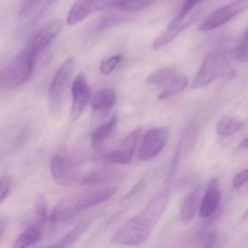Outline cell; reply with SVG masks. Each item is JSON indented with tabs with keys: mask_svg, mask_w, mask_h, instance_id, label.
<instances>
[{
	"mask_svg": "<svg viewBox=\"0 0 248 248\" xmlns=\"http://www.w3.org/2000/svg\"><path fill=\"white\" fill-rule=\"evenodd\" d=\"M147 83L161 87L157 98L164 100L182 93L188 84L186 76L172 68H162L156 70L147 77Z\"/></svg>",
	"mask_w": 248,
	"mask_h": 248,
	"instance_id": "obj_4",
	"label": "cell"
},
{
	"mask_svg": "<svg viewBox=\"0 0 248 248\" xmlns=\"http://www.w3.org/2000/svg\"><path fill=\"white\" fill-rule=\"evenodd\" d=\"M248 182V169L240 172L234 177L233 181V186L234 189H240Z\"/></svg>",
	"mask_w": 248,
	"mask_h": 248,
	"instance_id": "obj_30",
	"label": "cell"
},
{
	"mask_svg": "<svg viewBox=\"0 0 248 248\" xmlns=\"http://www.w3.org/2000/svg\"><path fill=\"white\" fill-rule=\"evenodd\" d=\"M117 101L116 92L112 88H103L99 90L92 100V106L96 112L110 111Z\"/></svg>",
	"mask_w": 248,
	"mask_h": 248,
	"instance_id": "obj_18",
	"label": "cell"
},
{
	"mask_svg": "<svg viewBox=\"0 0 248 248\" xmlns=\"http://www.w3.org/2000/svg\"><path fill=\"white\" fill-rule=\"evenodd\" d=\"M248 9V0H234L210 15L200 26L199 29L202 32H208L218 29Z\"/></svg>",
	"mask_w": 248,
	"mask_h": 248,
	"instance_id": "obj_8",
	"label": "cell"
},
{
	"mask_svg": "<svg viewBox=\"0 0 248 248\" xmlns=\"http://www.w3.org/2000/svg\"><path fill=\"white\" fill-rule=\"evenodd\" d=\"M155 1V0H110V7L132 13L147 8Z\"/></svg>",
	"mask_w": 248,
	"mask_h": 248,
	"instance_id": "obj_23",
	"label": "cell"
},
{
	"mask_svg": "<svg viewBox=\"0 0 248 248\" xmlns=\"http://www.w3.org/2000/svg\"><path fill=\"white\" fill-rule=\"evenodd\" d=\"M91 219L86 218L80 221L68 234L52 246L55 248H69L75 244L91 226Z\"/></svg>",
	"mask_w": 248,
	"mask_h": 248,
	"instance_id": "obj_21",
	"label": "cell"
},
{
	"mask_svg": "<svg viewBox=\"0 0 248 248\" xmlns=\"http://www.w3.org/2000/svg\"><path fill=\"white\" fill-rule=\"evenodd\" d=\"M110 7V0H77L67 17V23L76 25L96 12Z\"/></svg>",
	"mask_w": 248,
	"mask_h": 248,
	"instance_id": "obj_13",
	"label": "cell"
},
{
	"mask_svg": "<svg viewBox=\"0 0 248 248\" xmlns=\"http://www.w3.org/2000/svg\"><path fill=\"white\" fill-rule=\"evenodd\" d=\"M42 226L33 222L26 227V230L17 237L13 248H24L33 246L38 243L42 236Z\"/></svg>",
	"mask_w": 248,
	"mask_h": 248,
	"instance_id": "obj_20",
	"label": "cell"
},
{
	"mask_svg": "<svg viewBox=\"0 0 248 248\" xmlns=\"http://www.w3.org/2000/svg\"><path fill=\"white\" fill-rule=\"evenodd\" d=\"M35 212H36V224L43 227L47 220V211H46V203L45 198H38L35 205Z\"/></svg>",
	"mask_w": 248,
	"mask_h": 248,
	"instance_id": "obj_25",
	"label": "cell"
},
{
	"mask_svg": "<svg viewBox=\"0 0 248 248\" xmlns=\"http://www.w3.org/2000/svg\"><path fill=\"white\" fill-rule=\"evenodd\" d=\"M244 124L234 116L227 115L222 116L217 124V132L221 136H230L240 132Z\"/></svg>",
	"mask_w": 248,
	"mask_h": 248,
	"instance_id": "obj_22",
	"label": "cell"
},
{
	"mask_svg": "<svg viewBox=\"0 0 248 248\" xmlns=\"http://www.w3.org/2000/svg\"><path fill=\"white\" fill-rule=\"evenodd\" d=\"M36 63L23 50L7 64L1 74V82L4 87L14 89L26 83L33 73Z\"/></svg>",
	"mask_w": 248,
	"mask_h": 248,
	"instance_id": "obj_5",
	"label": "cell"
},
{
	"mask_svg": "<svg viewBox=\"0 0 248 248\" xmlns=\"http://www.w3.org/2000/svg\"><path fill=\"white\" fill-rule=\"evenodd\" d=\"M217 234L214 231L204 233L201 237V241L203 244L204 247H214V245L217 243Z\"/></svg>",
	"mask_w": 248,
	"mask_h": 248,
	"instance_id": "obj_29",
	"label": "cell"
},
{
	"mask_svg": "<svg viewBox=\"0 0 248 248\" xmlns=\"http://www.w3.org/2000/svg\"><path fill=\"white\" fill-rule=\"evenodd\" d=\"M50 172L52 179L61 186L72 185L77 179L75 165L63 154H56L51 159Z\"/></svg>",
	"mask_w": 248,
	"mask_h": 248,
	"instance_id": "obj_12",
	"label": "cell"
},
{
	"mask_svg": "<svg viewBox=\"0 0 248 248\" xmlns=\"http://www.w3.org/2000/svg\"><path fill=\"white\" fill-rule=\"evenodd\" d=\"M43 0H26L24 4L22 6L21 10H20V15L22 16H27L36 7L41 1Z\"/></svg>",
	"mask_w": 248,
	"mask_h": 248,
	"instance_id": "obj_32",
	"label": "cell"
},
{
	"mask_svg": "<svg viewBox=\"0 0 248 248\" xmlns=\"http://www.w3.org/2000/svg\"><path fill=\"white\" fill-rule=\"evenodd\" d=\"M221 199V192L217 179L210 181L200 205V215L204 219L211 218L217 213Z\"/></svg>",
	"mask_w": 248,
	"mask_h": 248,
	"instance_id": "obj_15",
	"label": "cell"
},
{
	"mask_svg": "<svg viewBox=\"0 0 248 248\" xmlns=\"http://www.w3.org/2000/svg\"><path fill=\"white\" fill-rule=\"evenodd\" d=\"M116 173L109 170H98L89 173L81 179L80 183L82 185H99L108 183L116 179Z\"/></svg>",
	"mask_w": 248,
	"mask_h": 248,
	"instance_id": "obj_24",
	"label": "cell"
},
{
	"mask_svg": "<svg viewBox=\"0 0 248 248\" xmlns=\"http://www.w3.org/2000/svg\"><path fill=\"white\" fill-rule=\"evenodd\" d=\"M199 132V125L197 122H192L185 128L176 148V153L170 166V178L173 176L176 169L180 164L182 159L188 155L193 148Z\"/></svg>",
	"mask_w": 248,
	"mask_h": 248,
	"instance_id": "obj_14",
	"label": "cell"
},
{
	"mask_svg": "<svg viewBox=\"0 0 248 248\" xmlns=\"http://www.w3.org/2000/svg\"><path fill=\"white\" fill-rule=\"evenodd\" d=\"M117 188L98 192L71 195L62 198L55 205L49 217L51 225L66 222L77 217L84 210L103 203L114 195Z\"/></svg>",
	"mask_w": 248,
	"mask_h": 248,
	"instance_id": "obj_2",
	"label": "cell"
},
{
	"mask_svg": "<svg viewBox=\"0 0 248 248\" xmlns=\"http://www.w3.org/2000/svg\"><path fill=\"white\" fill-rule=\"evenodd\" d=\"M168 201V192L160 191L140 214L125 221L115 231L112 236V243L134 246L145 243L163 215Z\"/></svg>",
	"mask_w": 248,
	"mask_h": 248,
	"instance_id": "obj_1",
	"label": "cell"
},
{
	"mask_svg": "<svg viewBox=\"0 0 248 248\" xmlns=\"http://www.w3.org/2000/svg\"><path fill=\"white\" fill-rule=\"evenodd\" d=\"M190 22L191 19H186V17L182 19L178 16H176L169 23L166 30L155 39L153 44V49H161L169 45L184 29L189 26Z\"/></svg>",
	"mask_w": 248,
	"mask_h": 248,
	"instance_id": "obj_16",
	"label": "cell"
},
{
	"mask_svg": "<svg viewBox=\"0 0 248 248\" xmlns=\"http://www.w3.org/2000/svg\"><path fill=\"white\" fill-rule=\"evenodd\" d=\"M204 0H185V3L182 6V10L180 13L178 14V16L181 18L185 19L187 17L188 15L192 11L196 6H198L200 3L202 2Z\"/></svg>",
	"mask_w": 248,
	"mask_h": 248,
	"instance_id": "obj_28",
	"label": "cell"
},
{
	"mask_svg": "<svg viewBox=\"0 0 248 248\" xmlns=\"http://www.w3.org/2000/svg\"><path fill=\"white\" fill-rule=\"evenodd\" d=\"M201 187H197L189 193L181 209L180 218L184 224H189L195 218L199 205Z\"/></svg>",
	"mask_w": 248,
	"mask_h": 248,
	"instance_id": "obj_19",
	"label": "cell"
},
{
	"mask_svg": "<svg viewBox=\"0 0 248 248\" xmlns=\"http://www.w3.org/2000/svg\"><path fill=\"white\" fill-rule=\"evenodd\" d=\"M140 135V129H136L130 132L117 148L105 154V161L110 164L125 165L131 163Z\"/></svg>",
	"mask_w": 248,
	"mask_h": 248,
	"instance_id": "obj_11",
	"label": "cell"
},
{
	"mask_svg": "<svg viewBox=\"0 0 248 248\" xmlns=\"http://www.w3.org/2000/svg\"><path fill=\"white\" fill-rule=\"evenodd\" d=\"M72 106L71 111V119L77 120L82 115L84 109L91 98V89L89 85L87 77L84 73L77 76L72 83Z\"/></svg>",
	"mask_w": 248,
	"mask_h": 248,
	"instance_id": "obj_10",
	"label": "cell"
},
{
	"mask_svg": "<svg viewBox=\"0 0 248 248\" xmlns=\"http://www.w3.org/2000/svg\"><path fill=\"white\" fill-rule=\"evenodd\" d=\"M75 68V58L71 57L60 66L51 82L49 88V104L51 112L55 115L60 113L63 106Z\"/></svg>",
	"mask_w": 248,
	"mask_h": 248,
	"instance_id": "obj_3",
	"label": "cell"
},
{
	"mask_svg": "<svg viewBox=\"0 0 248 248\" xmlns=\"http://www.w3.org/2000/svg\"><path fill=\"white\" fill-rule=\"evenodd\" d=\"M233 58L242 64H248V39H243L233 50Z\"/></svg>",
	"mask_w": 248,
	"mask_h": 248,
	"instance_id": "obj_27",
	"label": "cell"
},
{
	"mask_svg": "<svg viewBox=\"0 0 248 248\" xmlns=\"http://www.w3.org/2000/svg\"><path fill=\"white\" fill-rule=\"evenodd\" d=\"M62 28V20H55L42 28L31 39L24 50L27 51L35 62H37L46 47L59 34Z\"/></svg>",
	"mask_w": 248,
	"mask_h": 248,
	"instance_id": "obj_9",
	"label": "cell"
},
{
	"mask_svg": "<svg viewBox=\"0 0 248 248\" xmlns=\"http://www.w3.org/2000/svg\"><path fill=\"white\" fill-rule=\"evenodd\" d=\"M118 118L116 115L112 116L108 122L97 127L91 138V144L96 150L100 149L111 138L117 127Z\"/></svg>",
	"mask_w": 248,
	"mask_h": 248,
	"instance_id": "obj_17",
	"label": "cell"
},
{
	"mask_svg": "<svg viewBox=\"0 0 248 248\" xmlns=\"http://www.w3.org/2000/svg\"><path fill=\"white\" fill-rule=\"evenodd\" d=\"M169 131L165 127L150 130L144 135L137 152V159L147 161L158 155L166 147Z\"/></svg>",
	"mask_w": 248,
	"mask_h": 248,
	"instance_id": "obj_7",
	"label": "cell"
},
{
	"mask_svg": "<svg viewBox=\"0 0 248 248\" xmlns=\"http://www.w3.org/2000/svg\"><path fill=\"white\" fill-rule=\"evenodd\" d=\"M49 1H55V0H49Z\"/></svg>",
	"mask_w": 248,
	"mask_h": 248,
	"instance_id": "obj_36",
	"label": "cell"
},
{
	"mask_svg": "<svg viewBox=\"0 0 248 248\" xmlns=\"http://www.w3.org/2000/svg\"><path fill=\"white\" fill-rule=\"evenodd\" d=\"M10 182L7 178L0 179V205L4 202V199L10 193Z\"/></svg>",
	"mask_w": 248,
	"mask_h": 248,
	"instance_id": "obj_31",
	"label": "cell"
},
{
	"mask_svg": "<svg viewBox=\"0 0 248 248\" xmlns=\"http://www.w3.org/2000/svg\"><path fill=\"white\" fill-rule=\"evenodd\" d=\"M122 60V55H116L108 59L105 60L100 66V71L104 75H109L111 74L116 67L118 66Z\"/></svg>",
	"mask_w": 248,
	"mask_h": 248,
	"instance_id": "obj_26",
	"label": "cell"
},
{
	"mask_svg": "<svg viewBox=\"0 0 248 248\" xmlns=\"http://www.w3.org/2000/svg\"><path fill=\"white\" fill-rule=\"evenodd\" d=\"M227 58L221 51H214L208 54L202 61L192 83L193 89H200L211 84L225 68Z\"/></svg>",
	"mask_w": 248,
	"mask_h": 248,
	"instance_id": "obj_6",
	"label": "cell"
},
{
	"mask_svg": "<svg viewBox=\"0 0 248 248\" xmlns=\"http://www.w3.org/2000/svg\"><path fill=\"white\" fill-rule=\"evenodd\" d=\"M240 147L241 148L247 149H248V138H245L241 143H240Z\"/></svg>",
	"mask_w": 248,
	"mask_h": 248,
	"instance_id": "obj_34",
	"label": "cell"
},
{
	"mask_svg": "<svg viewBox=\"0 0 248 248\" xmlns=\"http://www.w3.org/2000/svg\"><path fill=\"white\" fill-rule=\"evenodd\" d=\"M7 225H8V219L6 217H1L0 218V239L7 229Z\"/></svg>",
	"mask_w": 248,
	"mask_h": 248,
	"instance_id": "obj_33",
	"label": "cell"
},
{
	"mask_svg": "<svg viewBox=\"0 0 248 248\" xmlns=\"http://www.w3.org/2000/svg\"><path fill=\"white\" fill-rule=\"evenodd\" d=\"M243 39H248V28L247 30L246 31V32H245L244 36H243Z\"/></svg>",
	"mask_w": 248,
	"mask_h": 248,
	"instance_id": "obj_35",
	"label": "cell"
}]
</instances>
